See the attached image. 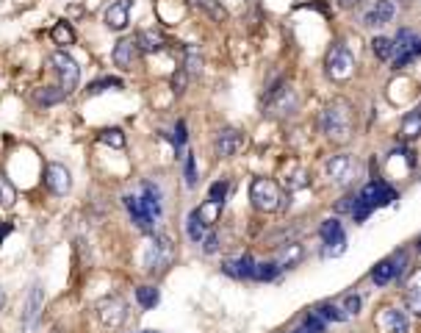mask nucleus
<instances>
[{
    "mask_svg": "<svg viewBox=\"0 0 421 333\" xmlns=\"http://www.w3.org/2000/svg\"><path fill=\"white\" fill-rule=\"evenodd\" d=\"M408 306H411V311H416L421 317V275H416L413 284L408 286Z\"/></svg>",
    "mask_w": 421,
    "mask_h": 333,
    "instance_id": "nucleus-31",
    "label": "nucleus"
},
{
    "mask_svg": "<svg viewBox=\"0 0 421 333\" xmlns=\"http://www.w3.org/2000/svg\"><path fill=\"white\" fill-rule=\"evenodd\" d=\"M324 325H327V323H324L316 311H311V314L305 317V328H308L311 333H324Z\"/></svg>",
    "mask_w": 421,
    "mask_h": 333,
    "instance_id": "nucleus-41",
    "label": "nucleus"
},
{
    "mask_svg": "<svg viewBox=\"0 0 421 333\" xmlns=\"http://www.w3.org/2000/svg\"><path fill=\"white\" fill-rule=\"evenodd\" d=\"M358 3H361V0H338V6H341V8H355Z\"/></svg>",
    "mask_w": 421,
    "mask_h": 333,
    "instance_id": "nucleus-44",
    "label": "nucleus"
},
{
    "mask_svg": "<svg viewBox=\"0 0 421 333\" xmlns=\"http://www.w3.org/2000/svg\"><path fill=\"white\" fill-rule=\"evenodd\" d=\"M227 189H230V184H227V181H216V184L208 189V200L210 203H224Z\"/></svg>",
    "mask_w": 421,
    "mask_h": 333,
    "instance_id": "nucleus-39",
    "label": "nucleus"
},
{
    "mask_svg": "<svg viewBox=\"0 0 421 333\" xmlns=\"http://www.w3.org/2000/svg\"><path fill=\"white\" fill-rule=\"evenodd\" d=\"M249 200H252V206L258 209V211H266V214H272V211H280L283 209V189L272 181V178H255L252 181V186H249Z\"/></svg>",
    "mask_w": 421,
    "mask_h": 333,
    "instance_id": "nucleus-3",
    "label": "nucleus"
},
{
    "mask_svg": "<svg viewBox=\"0 0 421 333\" xmlns=\"http://www.w3.org/2000/svg\"><path fill=\"white\" fill-rule=\"evenodd\" d=\"M97 317L106 328L111 331H119L125 323H128V303L119 300V298H103L97 303Z\"/></svg>",
    "mask_w": 421,
    "mask_h": 333,
    "instance_id": "nucleus-7",
    "label": "nucleus"
},
{
    "mask_svg": "<svg viewBox=\"0 0 421 333\" xmlns=\"http://www.w3.org/2000/svg\"><path fill=\"white\" fill-rule=\"evenodd\" d=\"M108 89H122V81L119 78H100L89 86V95H100V92H108Z\"/></svg>",
    "mask_w": 421,
    "mask_h": 333,
    "instance_id": "nucleus-35",
    "label": "nucleus"
},
{
    "mask_svg": "<svg viewBox=\"0 0 421 333\" xmlns=\"http://www.w3.org/2000/svg\"><path fill=\"white\" fill-rule=\"evenodd\" d=\"M136 44H139V50H145V53H158V50L167 47V39H164L161 31H139Z\"/></svg>",
    "mask_w": 421,
    "mask_h": 333,
    "instance_id": "nucleus-20",
    "label": "nucleus"
},
{
    "mask_svg": "<svg viewBox=\"0 0 421 333\" xmlns=\"http://www.w3.org/2000/svg\"><path fill=\"white\" fill-rule=\"evenodd\" d=\"M100 142L108 145V147L122 150V147H125V133H122L119 128H106V131H100Z\"/></svg>",
    "mask_w": 421,
    "mask_h": 333,
    "instance_id": "nucleus-28",
    "label": "nucleus"
},
{
    "mask_svg": "<svg viewBox=\"0 0 421 333\" xmlns=\"http://www.w3.org/2000/svg\"><path fill=\"white\" fill-rule=\"evenodd\" d=\"M358 197L374 211V209H380V206H391V203L397 200V192H394L386 181H372V184H366V186L361 189Z\"/></svg>",
    "mask_w": 421,
    "mask_h": 333,
    "instance_id": "nucleus-10",
    "label": "nucleus"
},
{
    "mask_svg": "<svg viewBox=\"0 0 421 333\" xmlns=\"http://www.w3.org/2000/svg\"><path fill=\"white\" fill-rule=\"evenodd\" d=\"M277 273H280V267H277L274 261H266V264H255L252 278H255V281H274Z\"/></svg>",
    "mask_w": 421,
    "mask_h": 333,
    "instance_id": "nucleus-32",
    "label": "nucleus"
},
{
    "mask_svg": "<svg viewBox=\"0 0 421 333\" xmlns=\"http://www.w3.org/2000/svg\"><path fill=\"white\" fill-rule=\"evenodd\" d=\"M195 211H197V217L210 228V222H213V220L219 217V211H222V203H210V200H206V203H203L200 209H195Z\"/></svg>",
    "mask_w": 421,
    "mask_h": 333,
    "instance_id": "nucleus-33",
    "label": "nucleus"
},
{
    "mask_svg": "<svg viewBox=\"0 0 421 333\" xmlns=\"http://www.w3.org/2000/svg\"><path fill=\"white\" fill-rule=\"evenodd\" d=\"M291 333H311V331H308V328L302 325V328H297V331H291Z\"/></svg>",
    "mask_w": 421,
    "mask_h": 333,
    "instance_id": "nucleus-45",
    "label": "nucleus"
},
{
    "mask_svg": "<svg viewBox=\"0 0 421 333\" xmlns=\"http://www.w3.org/2000/svg\"><path fill=\"white\" fill-rule=\"evenodd\" d=\"M183 142H186V122H183V120H178V122H175V145L181 147Z\"/></svg>",
    "mask_w": 421,
    "mask_h": 333,
    "instance_id": "nucleus-43",
    "label": "nucleus"
},
{
    "mask_svg": "<svg viewBox=\"0 0 421 333\" xmlns=\"http://www.w3.org/2000/svg\"><path fill=\"white\" fill-rule=\"evenodd\" d=\"M139 203L158 220L161 217V192H158V186L156 184H145L142 186V197H139Z\"/></svg>",
    "mask_w": 421,
    "mask_h": 333,
    "instance_id": "nucleus-21",
    "label": "nucleus"
},
{
    "mask_svg": "<svg viewBox=\"0 0 421 333\" xmlns=\"http://www.w3.org/2000/svg\"><path fill=\"white\" fill-rule=\"evenodd\" d=\"M319 234H322V245H324L322 247L324 259H338L347 250V234H344V225L338 220H324Z\"/></svg>",
    "mask_w": 421,
    "mask_h": 333,
    "instance_id": "nucleus-5",
    "label": "nucleus"
},
{
    "mask_svg": "<svg viewBox=\"0 0 421 333\" xmlns=\"http://www.w3.org/2000/svg\"><path fill=\"white\" fill-rule=\"evenodd\" d=\"M372 50H374V56H377L380 61H388V58H394V39H388V36H374Z\"/></svg>",
    "mask_w": 421,
    "mask_h": 333,
    "instance_id": "nucleus-27",
    "label": "nucleus"
},
{
    "mask_svg": "<svg viewBox=\"0 0 421 333\" xmlns=\"http://www.w3.org/2000/svg\"><path fill=\"white\" fill-rule=\"evenodd\" d=\"M216 250H219V236H216V234H206V239H203V253H216Z\"/></svg>",
    "mask_w": 421,
    "mask_h": 333,
    "instance_id": "nucleus-42",
    "label": "nucleus"
},
{
    "mask_svg": "<svg viewBox=\"0 0 421 333\" xmlns=\"http://www.w3.org/2000/svg\"><path fill=\"white\" fill-rule=\"evenodd\" d=\"M299 261H302V245H297V242H294V245H288V247H283V250H280V256H277V261H274V264H277L280 270H291V267H294V264H299Z\"/></svg>",
    "mask_w": 421,
    "mask_h": 333,
    "instance_id": "nucleus-24",
    "label": "nucleus"
},
{
    "mask_svg": "<svg viewBox=\"0 0 421 333\" xmlns=\"http://www.w3.org/2000/svg\"><path fill=\"white\" fill-rule=\"evenodd\" d=\"M136 42H131V39H119L117 44H114V53H111V58H114V64L117 67H122V70H128V67H133V58H136Z\"/></svg>",
    "mask_w": 421,
    "mask_h": 333,
    "instance_id": "nucleus-19",
    "label": "nucleus"
},
{
    "mask_svg": "<svg viewBox=\"0 0 421 333\" xmlns=\"http://www.w3.org/2000/svg\"><path fill=\"white\" fill-rule=\"evenodd\" d=\"M50 64H53V70H56V75H58V81H61V92H64V95L72 92V89H78L81 67H78V61H75L72 56H67V53H53V56H50Z\"/></svg>",
    "mask_w": 421,
    "mask_h": 333,
    "instance_id": "nucleus-6",
    "label": "nucleus"
},
{
    "mask_svg": "<svg viewBox=\"0 0 421 333\" xmlns=\"http://www.w3.org/2000/svg\"><path fill=\"white\" fill-rule=\"evenodd\" d=\"M419 250H421V239H419Z\"/></svg>",
    "mask_w": 421,
    "mask_h": 333,
    "instance_id": "nucleus-48",
    "label": "nucleus"
},
{
    "mask_svg": "<svg viewBox=\"0 0 421 333\" xmlns=\"http://www.w3.org/2000/svg\"><path fill=\"white\" fill-rule=\"evenodd\" d=\"M136 300H139L142 309H156V306H158V289H153V286H139V289H136Z\"/></svg>",
    "mask_w": 421,
    "mask_h": 333,
    "instance_id": "nucleus-29",
    "label": "nucleus"
},
{
    "mask_svg": "<svg viewBox=\"0 0 421 333\" xmlns=\"http://www.w3.org/2000/svg\"><path fill=\"white\" fill-rule=\"evenodd\" d=\"M175 261V239L167 234L150 236V245L145 250V270L150 275H164Z\"/></svg>",
    "mask_w": 421,
    "mask_h": 333,
    "instance_id": "nucleus-2",
    "label": "nucleus"
},
{
    "mask_svg": "<svg viewBox=\"0 0 421 333\" xmlns=\"http://www.w3.org/2000/svg\"><path fill=\"white\" fill-rule=\"evenodd\" d=\"M44 181H47L50 192H56V195H67V192H69V186H72L69 170H67L64 164H58V161H50V164H47V170H44Z\"/></svg>",
    "mask_w": 421,
    "mask_h": 333,
    "instance_id": "nucleus-13",
    "label": "nucleus"
},
{
    "mask_svg": "<svg viewBox=\"0 0 421 333\" xmlns=\"http://www.w3.org/2000/svg\"><path fill=\"white\" fill-rule=\"evenodd\" d=\"M394 3L391 0H377L366 14H363V25L366 28H377V25H388L394 19Z\"/></svg>",
    "mask_w": 421,
    "mask_h": 333,
    "instance_id": "nucleus-16",
    "label": "nucleus"
},
{
    "mask_svg": "<svg viewBox=\"0 0 421 333\" xmlns=\"http://www.w3.org/2000/svg\"><path fill=\"white\" fill-rule=\"evenodd\" d=\"M377 328L383 333H411V320L402 309H383L377 314Z\"/></svg>",
    "mask_w": 421,
    "mask_h": 333,
    "instance_id": "nucleus-11",
    "label": "nucleus"
},
{
    "mask_svg": "<svg viewBox=\"0 0 421 333\" xmlns=\"http://www.w3.org/2000/svg\"><path fill=\"white\" fill-rule=\"evenodd\" d=\"M319 128L327 139L333 142H347L352 136V128H355V117H352V106L347 100H333L322 117H319Z\"/></svg>",
    "mask_w": 421,
    "mask_h": 333,
    "instance_id": "nucleus-1",
    "label": "nucleus"
},
{
    "mask_svg": "<svg viewBox=\"0 0 421 333\" xmlns=\"http://www.w3.org/2000/svg\"><path fill=\"white\" fill-rule=\"evenodd\" d=\"M33 100H36L39 106H50V103L64 100V92H58L56 86H44V89H39V92L33 95Z\"/></svg>",
    "mask_w": 421,
    "mask_h": 333,
    "instance_id": "nucleus-30",
    "label": "nucleus"
},
{
    "mask_svg": "<svg viewBox=\"0 0 421 333\" xmlns=\"http://www.w3.org/2000/svg\"><path fill=\"white\" fill-rule=\"evenodd\" d=\"M402 136L405 139H419L421 136V106H416L413 111H408L402 117Z\"/></svg>",
    "mask_w": 421,
    "mask_h": 333,
    "instance_id": "nucleus-23",
    "label": "nucleus"
},
{
    "mask_svg": "<svg viewBox=\"0 0 421 333\" xmlns=\"http://www.w3.org/2000/svg\"><path fill=\"white\" fill-rule=\"evenodd\" d=\"M145 333H158V331H145Z\"/></svg>",
    "mask_w": 421,
    "mask_h": 333,
    "instance_id": "nucleus-47",
    "label": "nucleus"
},
{
    "mask_svg": "<svg viewBox=\"0 0 421 333\" xmlns=\"http://www.w3.org/2000/svg\"><path fill=\"white\" fill-rule=\"evenodd\" d=\"M122 203L128 206V211H131V220H133V225L139 228V231H145V234H153V228H156V217L139 203V197H133V195H125L122 197Z\"/></svg>",
    "mask_w": 421,
    "mask_h": 333,
    "instance_id": "nucleus-14",
    "label": "nucleus"
},
{
    "mask_svg": "<svg viewBox=\"0 0 421 333\" xmlns=\"http://www.w3.org/2000/svg\"><path fill=\"white\" fill-rule=\"evenodd\" d=\"M272 108H274V114H294V108H297V95H294V89H291V86L277 89Z\"/></svg>",
    "mask_w": 421,
    "mask_h": 333,
    "instance_id": "nucleus-22",
    "label": "nucleus"
},
{
    "mask_svg": "<svg viewBox=\"0 0 421 333\" xmlns=\"http://www.w3.org/2000/svg\"><path fill=\"white\" fill-rule=\"evenodd\" d=\"M183 181H186V186H189V189H195V186H197V161H195V156H192V153L186 156V164H183Z\"/></svg>",
    "mask_w": 421,
    "mask_h": 333,
    "instance_id": "nucleus-36",
    "label": "nucleus"
},
{
    "mask_svg": "<svg viewBox=\"0 0 421 333\" xmlns=\"http://www.w3.org/2000/svg\"><path fill=\"white\" fill-rule=\"evenodd\" d=\"M195 3H197L200 8H206L210 17H213V19H219V22H222V19L227 17V11H224V8L219 6V0H195Z\"/></svg>",
    "mask_w": 421,
    "mask_h": 333,
    "instance_id": "nucleus-37",
    "label": "nucleus"
},
{
    "mask_svg": "<svg viewBox=\"0 0 421 333\" xmlns=\"http://www.w3.org/2000/svg\"><path fill=\"white\" fill-rule=\"evenodd\" d=\"M222 270H224V275H230V278H252V273H255V261L249 259V256H241V259H230V261H224L222 264Z\"/></svg>",
    "mask_w": 421,
    "mask_h": 333,
    "instance_id": "nucleus-18",
    "label": "nucleus"
},
{
    "mask_svg": "<svg viewBox=\"0 0 421 333\" xmlns=\"http://www.w3.org/2000/svg\"><path fill=\"white\" fill-rule=\"evenodd\" d=\"M241 145H244V136H241V131H236V128H224V131H219V136H216V153H219L222 159L236 156V153L241 150Z\"/></svg>",
    "mask_w": 421,
    "mask_h": 333,
    "instance_id": "nucleus-15",
    "label": "nucleus"
},
{
    "mask_svg": "<svg viewBox=\"0 0 421 333\" xmlns=\"http://www.w3.org/2000/svg\"><path fill=\"white\" fill-rule=\"evenodd\" d=\"M42 303H44V295H42V286L33 284L25 295V303H22V331L33 333L39 328V317H42Z\"/></svg>",
    "mask_w": 421,
    "mask_h": 333,
    "instance_id": "nucleus-8",
    "label": "nucleus"
},
{
    "mask_svg": "<svg viewBox=\"0 0 421 333\" xmlns=\"http://www.w3.org/2000/svg\"><path fill=\"white\" fill-rule=\"evenodd\" d=\"M106 25L111 31H125L131 25V0H117L106 11Z\"/></svg>",
    "mask_w": 421,
    "mask_h": 333,
    "instance_id": "nucleus-17",
    "label": "nucleus"
},
{
    "mask_svg": "<svg viewBox=\"0 0 421 333\" xmlns=\"http://www.w3.org/2000/svg\"><path fill=\"white\" fill-rule=\"evenodd\" d=\"M14 200H17V189L0 175V209H11Z\"/></svg>",
    "mask_w": 421,
    "mask_h": 333,
    "instance_id": "nucleus-34",
    "label": "nucleus"
},
{
    "mask_svg": "<svg viewBox=\"0 0 421 333\" xmlns=\"http://www.w3.org/2000/svg\"><path fill=\"white\" fill-rule=\"evenodd\" d=\"M0 309H3V292H0Z\"/></svg>",
    "mask_w": 421,
    "mask_h": 333,
    "instance_id": "nucleus-46",
    "label": "nucleus"
},
{
    "mask_svg": "<svg viewBox=\"0 0 421 333\" xmlns=\"http://www.w3.org/2000/svg\"><path fill=\"white\" fill-rule=\"evenodd\" d=\"M324 70H327V78H333V81L344 83V81H349V78H352V72H355V56L349 53V47H347V44L336 42V44L327 50Z\"/></svg>",
    "mask_w": 421,
    "mask_h": 333,
    "instance_id": "nucleus-4",
    "label": "nucleus"
},
{
    "mask_svg": "<svg viewBox=\"0 0 421 333\" xmlns=\"http://www.w3.org/2000/svg\"><path fill=\"white\" fill-rule=\"evenodd\" d=\"M324 323H344V320H349L344 311H341V306H336V303H322V306H316L313 309Z\"/></svg>",
    "mask_w": 421,
    "mask_h": 333,
    "instance_id": "nucleus-26",
    "label": "nucleus"
},
{
    "mask_svg": "<svg viewBox=\"0 0 421 333\" xmlns=\"http://www.w3.org/2000/svg\"><path fill=\"white\" fill-rule=\"evenodd\" d=\"M53 39H56V44H72V31H69V25L67 22H58L56 28H53Z\"/></svg>",
    "mask_w": 421,
    "mask_h": 333,
    "instance_id": "nucleus-38",
    "label": "nucleus"
},
{
    "mask_svg": "<svg viewBox=\"0 0 421 333\" xmlns=\"http://www.w3.org/2000/svg\"><path fill=\"white\" fill-rule=\"evenodd\" d=\"M355 159L352 156H347V153H341V156H333L330 161H327V175H330V181L333 184H349L352 178H355Z\"/></svg>",
    "mask_w": 421,
    "mask_h": 333,
    "instance_id": "nucleus-12",
    "label": "nucleus"
},
{
    "mask_svg": "<svg viewBox=\"0 0 421 333\" xmlns=\"http://www.w3.org/2000/svg\"><path fill=\"white\" fill-rule=\"evenodd\" d=\"M405 267H408V253L402 250V253H394L391 259H383L374 270H372V281L377 284V286H386V284H391L394 278H399L402 273H405Z\"/></svg>",
    "mask_w": 421,
    "mask_h": 333,
    "instance_id": "nucleus-9",
    "label": "nucleus"
},
{
    "mask_svg": "<svg viewBox=\"0 0 421 333\" xmlns=\"http://www.w3.org/2000/svg\"><path fill=\"white\" fill-rule=\"evenodd\" d=\"M341 311H344L347 317H355V314L361 311V298H358V295H347L344 303H341Z\"/></svg>",
    "mask_w": 421,
    "mask_h": 333,
    "instance_id": "nucleus-40",
    "label": "nucleus"
},
{
    "mask_svg": "<svg viewBox=\"0 0 421 333\" xmlns=\"http://www.w3.org/2000/svg\"><path fill=\"white\" fill-rule=\"evenodd\" d=\"M186 234H189V239H192V242H203V239H206L208 225L197 217V211H192V214L186 217Z\"/></svg>",
    "mask_w": 421,
    "mask_h": 333,
    "instance_id": "nucleus-25",
    "label": "nucleus"
}]
</instances>
